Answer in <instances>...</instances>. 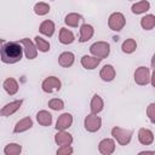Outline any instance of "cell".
<instances>
[{"instance_id":"cell-13","label":"cell","mask_w":155,"mask_h":155,"mask_svg":"<svg viewBox=\"0 0 155 155\" xmlns=\"http://www.w3.org/2000/svg\"><path fill=\"white\" fill-rule=\"evenodd\" d=\"M138 140L143 145H150L154 142V133L148 128H139L138 131Z\"/></svg>"},{"instance_id":"cell-20","label":"cell","mask_w":155,"mask_h":155,"mask_svg":"<svg viewBox=\"0 0 155 155\" xmlns=\"http://www.w3.org/2000/svg\"><path fill=\"white\" fill-rule=\"evenodd\" d=\"M103 107H104V102L103 99L101 98V96L98 94H94L91 99V104H90V108H91V113L92 114H98L103 110Z\"/></svg>"},{"instance_id":"cell-35","label":"cell","mask_w":155,"mask_h":155,"mask_svg":"<svg viewBox=\"0 0 155 155\" xmlns=\"http://www.w3.org/2000/svg\"><path fill=\"white\" fill-rule=\"evenodd\" d=\"M142 154H155V151L154 150H143V151H139V155H142Z\"/></svg>"},{"instance_id":"cell-21","label":"cell","mask_w":155,"mask_h":155,"mask_svg":"<svg viewBox=\"0 0 155 155\" xmlns=\"http://www.w3.org/2000/svg\"><path fill=\"white\" fill-rule=\"evenodd\" d=\"M39 30H40L41 34H44L46 36H52L53 33H54V23L50 19H46L40 24Z\"/></svg>"},{"instance_id":"cell-18","label":"cell","mask_w":155,"mask_h":155,"mask_svg":"<svg viewBox=\"0 0 155 155\" xmlns=\"http://www.w3.org/2000/svg\"><path fill=\"white\" fill-rule=\"evenodd\" d=\"M31 127H33V120H31L29 116H27V117H24V119H21V120L15 125L13 132H15V133H21V132H24V131H27V130H29V128H31Z\"/></svg>"},{"instance_id":"cell-14","label":"cell","mask_w":155,"mask_h":155,"mask_svg":"<svg viewBox=\"0 0 155 155\" xmlns=\"http://www.w3.org/2000/svg\"><path fill=\"white\" fill-rule=\"evenodd\" d=\"M101 58L98 57H94V56H82L81 58V65L85 68V69H88V70H92L94 68H97L101 63Z\"/></svg>"},{"instance_id":"cell-23","label":"cell","mask_w":155,"mask_h":155,"mask_svg":"<svg viewBox=\"0 0 155 155\" xmlns=\"http://www.w3.org/2000/svg\"><path fill=\"white\" fill-rule=\"evenodd\" d=\"M36 120L41 126H50L52 124V115L47 110H40L36 114Z\"/></svg>"},{"instance_id":"cell-16","label":"cell","mask_w":155,"mask_h":155,"mask_svg":"<svg viewBox=\"0 0 155 155\" xmlns=\"http://www.w3.org/2000/svg\"><path fill=\"white\" fill-rule=\"evenodd\" d=\"M75 61V56L73 52H69V51H65V52H62L58 57V63L59 65L64 67V68H69L73 65Z\"/></svg>"},{"instance_id":"cell-3","label":"cell","mask_w":155,"mask_h":155,"mask_svg":"<svg viewBox=\"0 0 155 155\" xmlns=\"http://www.w3.org/2000/svg\"><path fill=\"white\" fill-rule=\"evenodd\" d=\"M132 133L133 132L131 130H125V128H121L117 126L111 128V136L114 137V139H116V142L120 145H127L131 142Z\"/></svg>"},{"instance_id":"cell-4","label":"cell","mask_w":155,"mask_h":155,"mask_svg":"<svg viewBox=\"0 0 155 155\" xmlns=\"http://www.w3.org/2000/svg\"><path fill=\"white\" fill-rule=\"evenodd\" d=\"M126 24V18L121 12H114L108 18V27L114 31H120Z\"/></svg>"},{"instance_id":"cell-27","label":"cell","mask_w":155,"mask_h":155,"mask_svg":"<svg viewBox=\"0 0 155 155\" xmlns=\"http://www.w3.org/2000/svg\"><path fill=\"white\" fill-rule=\"evenodd\" d=\"M22 151V147L17 143H10L4 148L5 155H19Z\"/></svg>"},{"instance_id":"cell-34","label":"cell","mask_w":155,"mask_h":155,"mask_svg":"<svg viewBox=\"0 0 155 155\" xmlns=\"http://www.w3.org/2000/svg\"><path fill=\"white\" fill-rule=\"evenodd\" d=\"M150 82H151L153 87H155V68H154V70H153V73L150 75Z\"/></svg>"},{"instance_id":"cell-25","label":"cell","mask_w":155,"mask_h":155,"mask_svg":"<svg viewBox=\"0 0 155 155\" xmlns=\"http://www.w3.org/2000/svg\"><path fill=\"white\" fill-rule=\"evenodd\" d=\"M82 19V17H81V15H79V13H75V12H71V13H69V15H67L65 16V18H64V23L67 24V25H69V27H78L79 25V22Z\"/></svg>"},{"instance_id":"cell-31","label":"cell","mask_w":155,"mask_h":155,"mask_svg":"<svg viewBox=\"0 0 155 155\" xmlns=\"http://www.w3.org/2000/svg\"><path fill=\"white\" fill-rule=\"evenodd\" d=\"M48 107L52 109V110H62L64 108V102L59 98H52L48 101Z\"/></svg>"},{"instance_id":"cell-29","label":"cell","mask_w":155,"mask_h":155,"mask_svg":"<svg viewBox=\"0 0 155 155\" xmlns=\"http://www.w3.org/2000/svg\"><path fill=\"white\" fill-rule=\"evenodd\" d=\"M34 40H35V45H36V47H38V50L39 51H41V52H47L48 50H50V44H48V41H46L45 39H42L41 36H35L34 38Z\"/></svg>"},{"instance_id":"cell-6","label":"cell","mask_w":155,"mask_h":155,"mask_svg":"<svg viewBox=\"0 0 155 155\" xmlns=\"http://www.w3.org/2000/svg\"><path fill=\"white\" fill-rule=\"evenodd\" d=\"M84 126L88 132H97L102 126V119L97 116V114H90L85 117Z\"/></svg>"},{"instance_id":"cell-30","label":"cell","mask_w":155,"mask_h":155,"mask_svg":"<svg viewBox=\"0 0 155 155\" xmlns=\"http://www.w3.org/2000/svg\"><path fill=\"white\" fill-rule=\"evenodd\" d=\"M34 12L38 16H45L50 12V6L46 2H38L34 6Z\"/></svg>"},{"instance_id":"cell-32","label":"cell","mask_w":155,"mask_h":155,"mask_svg":"<svg viewBox=\"0 0 155 155\" xmlns=\"http://www.w3.org/2000/svg\"><path fill=\"white\" fill-rule=\"evenodd\" d=\"M147 115L150 120V122L155 124V103H150L147 108Z\"/></svg>"},{"instance_id":"cell-1","label":"cell","mask_w":155,"mask_h":155,"mask_svg":"<svg viewBox=\"0 0 155 155\" xmlns=\"http://www.w3.org/2000/svg\"><path fill=\"white\" fill-rule=\"evenodd\" d=\"M21 42L16 41H8L5 42L2 40V46H1V61L6 64H13L17 63L22 59L23 54V46H21Z\"/></svg>"},{"instance_id":"cell-15","label":"cell","mask_w":155,"mask_h":155,"mask_svg":"<svg viewBox=\"0 0 155 155\" xmlns=\"http://www.w3.org/2000/svg\"><path fill=\"white\" fill-rule=\"evenodd\" d=\"M93 34H94L93 27L91 24L85 23V24H82L80 27V38H79V41L80 42H86V41H88L93 36Z\"/></svg>"},{"instance_id":"cell-22","label":"cell","mask_w":155,"mask_h":155,"mask_svg":"<svg viewBox=\"0 0 155 155\" xmlns=\"http://www.w3.org/2000/svg\"><path fill=\"white\" fill-rule=\"evenodd\" d=\"M74 40H75V36H74V34L70 30H68L65 28H61V30H59V42L61 44L69 45Z\"/></svg>"},{"instance_id":"cell-28","label":"cell","mask_w":155,"mask_h":155,"mask_svg":"<svg viewBox=\"0 0 155 155\" xmlns=\"http://www.w3.org/2000/svg\"><path fill=\"white\" fill-rule=\"evenodd\" d=\"M121 48H122V52H125V53H132L137 48V42L133 39H126L122 42Z\"/></svg>"},{"instance_id":"cell-12","label":"cell","mask_w":155,"mask_h":155,"mask_svg":"<svg viewBox=\"0 0 155 155\" xmlns=\"http://www.w3.org/2000/svg\"><path fill=\"white\" fill-rule=\"evenodd\" d=\"M23 103V99H17V101H13V102H10L7 103L6 105L2 107L1 109V115L2 116H10L12 114H15L22 105Z\"/></svg>"},{"instance_id":"cell-11","label":"cell","mask_w":155,"mask_h":155,"mask_svg":"<svg viewBox=\"0 0 155 155\" xmlns=\"http://www.w3.org/2000/svg\"><path fill=\"white\" fill-rule=\"evenodd\" d=\"M54 142L59 147H65V145H71L73 143V137L70 133L65 131H58L54 134Z\"/></svg>"},{"instance_id":"cell-19","label":"cell","mask_w":155,"mask_h":155,"mask_svg":"<svg viewBox=\"0 0 155 155\" xmlns=\"http://www.w3.org/2000/svg\"><path fill=\"white\" fill-rule=\"evenodd\" d=\"M2 86H4L5 91H6L10 96H13V94H16V93L18 92V82H17L13 78H7V79L4 81Z\"/></svg>"},{"instance_id":"cell-10","label":"cell","mask_w":155,"mask_h":155,"mask_svg":"<svg viewBox=\"0 0 155 155\" xmlns=\"http://www.w3.org/2000/svg\"><path fill=\"white\" fill-rule=\"evenodd\" d=\"M98 150L103 155H110L115 150V142L111 138H104L98 144Z\"/></svg>"},{"instance_id":"cell-9","label":"cell","mask_w":155,"mask_h":155,"mask_svg":"<svg viewBox=\"0 0 155 155\" xmlns=\"http://www.w3.org/2000/svg\"><path fill=\"white\" fill-rule=\"evenodd\" d=\"M71 125H73V116H71V114L64 113V114H62L57 119V122H56V126L54 127H56L57 131H65Z\"/></svg>"},{"instance_id":"cell-5","label":"cell","mask_w":155,"mask_h":155,"mask_svg":"<svg viewBox=\"0 0 155 155\" xmlns=\"http://www.w3.org/2000/svg\"><path fill=\"white\" fill-rule=\"evenodd\" d=\"M41 87H42V91L44 92H47V93H52V92H56V91H59L61 87H62V82L56 76H48L46 78L42 84H41Z\"/></svg>"},{"instance_id":"cell-2","label":"cell","mask_w":155,"mask_h":155,"mask_svg":"<svg viewBox=\"0 0 155 155\" xmlns=\"http://www.w3.org/2000/svg\"><path fill=\"white\" fill-rule=\"evenodd\" d=\"M90 52L92 56L104 59L110 53V45L105 41H97L90 46Z\"/></svg>"},{"instance_id":"cell-33","label":"cell","mask_w":155,"mask_h":155,"mask_svg":"<svg viewBox=\"0 0 155 155\" xmlns=\"http://www.w3.org/2000/svg\"><path fill=\"white\" fill-rule=\"evenodd\" d=\"M73 154V148L70 145H65V147H61L57 150V155H70Z\"/></svg>"},{"instance_id":"cell-7","label":"cell","mask_w":155,"mask_h":155,"mask_svg":"<svg viewBox=\"0 0 155 155\" xmlns=\"http://www.w3.org/2000/svg\"><path fill=\"white\" fill-rule=\"evenodd\" d=\"M134 81L139 86H145L150 82V71L147 67H139L134 71Z\"/></svg>"},{"instance_id":"cell-8","label":"cell","mask_w":155,"mask_h":155,"mask_svg":"<svg viewBox=\"0 0 155 155\" xmlns=\"http://www.w3.org/2000/svg\"><path fill=\"white\" fill-rule=\"evenodd\" d=\"M19 42L22 44V46H23V48H24V54H25V57H27L28 59H34V58H36V56H38V47H36V45H35L33 41H30L29 39L24 38V39H22Z\"/></svg>"},{"instance_id":"cell-36","label":"cell","mask_w":155,"mask_h":155,"mask_svg":"<svg viewBox=\"0 0 155 155\" xmlns=\"http://www.w3.org/2000/svg\"><path fill=\"white\" fill-rule=\"evenodd\" d=\"M151 67L155 68V53H154V56H153V58H151Z\"/></svg>"},{"instance_id":"cell-26","label":"cell","mask_w":155,"mask_h":155,"mask_svg":"<svg viewBox=\"0 0 155 155\" xmlns=\"http://www.w3.org/2000/svg\"><path fill=\"white\" fill-rule=\"evenodd\" d=\"M140 27L144 30H151L155 27V16L154 15H145L140 19Z\"/></svg>"},{"instance_id":"cell-17","label":"cell","mask_w":155,"mask_h":155,"mask_svg":"<svg viewBox=\"0 0 155 155\" xmlns=\"http://www.w3.org/2000/svg\"><path fill=\"white\" fill-rule=\"evenodd\" d=\"M99 76H101V79L103 81H107V82L113 81L114 78H115V69H114V67L111 64L104 65L101 69V71H99Z\"/></svg>"},{"instance_id":"cell-24","label":"cell","mask_w":155,"mask_h":155,"mask_svg":"<svg viewBox=\"0 0 155 155\" xmlns=\"http://www.w3.org/2000/svg\"><path fill=\"white\" fill-rule=\"evenodd\" d=\"M149 8H150V4H149L147 0H143V1L136 2V4H134V5H132V7H131L132 13H134V15L144 13V12H147Z\"/></svg>"}]
</instances>
